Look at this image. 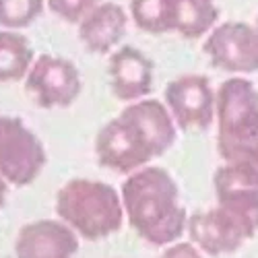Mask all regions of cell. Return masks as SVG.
I'll use <instances>...</instances> for the list:
<instances>
[{
  "instance_id": "obj_1",
  "label": "cell",
  "mask_w": 258,
  "mask_h": 258,
  "mask_svg": "<svg viewBox=\"0 0 258 258\" xmlns=\"http://www.w3.org/2000/svg\"><path fill=\"white\" fill-rule=\"evenodd\" d=\"M178 141V126L159 99L145 97L105 122L95 135V157L101 167L131 176L165 155Z\"/></svg>"
},
{
  "instance_id": "obj_2",
  "label": "cell",
  "mask_w": 258,
  "mask_h": 258,
  "mask_svg": "<svg viewBox=\"0 0 258 258\" xmlns=\"http://www.w3.org/2000/svg\"><path fill=\"white\" fill-rule=\"evenodd\" d=\"M126 221L139 238L155 248H165L186 231L188 217L180 186L165 167L147 165L126 176L120 186Z\"/></svg>"
},
{
  "instance_id": "obj_3",
  "label": "cell",
  "mask_w": 258,
  "mask_h": 258,
  "mask_svg": "<svg viewBox=\"0 0 258 258\" xmlns=\"http://www.w3.org/2000/svg\"><path fill=\"white\" fill-rule=\"evenodd\" d=\"M215 126L223 163L258 165V89L248 77H229L215 89Z\"/></svg>"
},
{
  "instance_id": "obj_4",
  "label": "cell",
  "mask_w": 258,
  "mask_h": 258,
  "mask_svg": "<svg viewBox=\"0 0 258 258\" xmlns=\"http://www.w3.org/2000/svg\"><path fill=\"white\" fill-rule=\"evenodd\" d=\"M54 209L81 240L101 242L124 225L120 190L112 184L89 178H73L58 188Z\"/></svg>"
},
{
  "instance_id": "obj_5",
  "label": "cell",
  "mask_w": 258,
  "mask_h": 258,
  "mask_svg": "<svg viewBox=\"0 0 258 258\" xmlns=\"http://www.w3.org/2000/svg\"><path fill=\"white\" fill-rule=\"evenodd\" d=\"M48 163L44 143L19 116L0 112V176L9 186L25 188Z\"/></svg>"
},
{
  "instance_id": "obj_6",
  "label": "cell",
  "mask_w": 258,
  "mask_h": 258,
  "mask_svg": "<svg viewBox=\"0 0 258 258\" xmlns=\"http://www.w3.org/2000/svg\"><path fill=\"white\" fill-rule=\"evenodd\" d=\"M163 103L178 131L205 133L215 124V89L201 73H186L165 85Z\"/></svg>"
},
{
  "instance_id": "obj_7",
  "label": "cell",
  "mask_w": 258,
  "mask_h": 258,
  "mask_svg": "<svg viewBox=\"0 0 258 258\" xmlns=\"http://www.w3.org/2000/svg\"><path fill=\"white\" fill-rule=\"evenodd\" d=\"M203 52L215 69L235 77L258 73V33L244 21L219 23L203 44Z\"/></svg>"
},
{
  "instance_id": "obj_8",
  "label": "cell",
  "mask_w": 258,
  "mask_h": 258,
  "mask_svg": "<svg viewBox=\"0 0 258 258\" xmlns=\"http://www.w3.org/2000/svg\"><path fill=\"white\" fill-rule=\"evenodd\" d=\"M25 89L33 95L39 107L56 110V107H71L79 99L83 81L73 60L41 54L35 56L25 77Z\"/></svg>"
},
{
  "instance_id": "obj_9",
  "label": "cell",
  "mask_w": 258,
  "mask_h": 258,
  "mask_svg": "<svg viewBox=\"0 0 258 258\" xmlns=\"http://www.w3.org/2000/svg\"><path fill=\"white\" fill-rule=\"evenodd\" d=\"M217 207L258 233V165L223 163L213 176Z\"/></svg>"
},
{
  "instance_id": "obj_10",
  "label": "cell",
  "mask_w": 258,
  "mask_h": 258,
  "mask_svg": "<svg viewBox=\"0 0 258 258\" xmlns=\"http://www.w3.org/2000/svg\"><path fill=\"white\" fill-rule=\"evenodd\" d=\"M186 231L190 242L205 256H225L238 252L246 242L254 238V231L246 227L231 213L215 205L207 211H197L188 217Z\"/></svg>"
},
{
  "instance_id": "obj_11",
  "label": "cell",
  "mask_w": 258,
  "mask_h": 258,
  "mask_svg": "<svg viewBox=\"0 0 258 258\" xmlns=\"http://www.w3.org/2000/svg\"><path fill=\"white\" fill-rule=\"evenodd\" d=\"M155 64L145 52L135 46H120L107 60V79L116 99L135 103L151 95Z\"/></svg>"
},
{
  "instance_id": "obj_12",
  "label": "cell",
  "mask_w": 258,
  "mask_h": 258,
  "mask_svg": "<svg viewBox=\"0 0 258 258\" xmlns=\"http://www.w3.org/2000/svg\"><path fill=\"white\" fill-rule=\"evenodd\" d=\"M81 238L60 219H35L25 223L15 238L17 258H75Z\"/></svg>"
},
{
  "instance_id": "obj_13",
  "label": "cell",
  "mask_w": 258,
  "mask_h": 258,
  "mask_svg": "<svg viewBox=\"0 0 258 258\" xmlns=\"http://www.w3.org/2000/svg\"><path fill=\"white\" fill-rule=\"evenodd\" d=\"M77 27L85 50L97 56H110L122 46L128 27V15L118 3H101Z\"/></svg>"
},
{
  "instance_id": "obj_14",
  "label": "cell",
  "mask_w": 258,
  "mask_h": 258,
  "mask_svg": "<svg viewBox=\"0 0 258 258\" xmlns=\"http://www.w3.org/2000/svg\"><path fill=\"white\" fill-rule=\"evenodd\" d=\"M174 33L184 39H203L219 25V7L215 0H171Z\"/></svg>"
},
{
  "instance_id": "obj_15",
  "label": "cell",
  "mask_w": 258,
  "mask_h": 258,
  "mask_svg": "<svg viewBox=\"0 0 258 258\" xmlns=\"http://www.w3.org/2000/svg\"><path fill=\"white\" fill-rule=\"evenodd\" d=\"M35 52L27 35L21 31L0 29V83L25 81Z\"/></svg>"
},
{
  "instance_id": "obj_16",
  "label": "cell",
  "mask_w": 258,
  "mask_h": 258,
  "mask_svg": "<svg viewBox=\"0 0 258 258\" xmlns=\"http://www.w3.org/2000/svg\"><path fill=\"white\" fill-rule=\"evenodd\" d=\"M131 17L135 25L145 33H174L171 0H131Z\"/></svg>"
},
{
  "instance_id": "obj_17",
  "label": "cell",
  "mask_w": 258,
  "mask_h": 258,
  "mask_svg": "<svg viewBox=\"0 0 258 258\" xmlns=\"http://www.w3.org/2000/svg\"><path fill=\"white\" fill-rule=\"evenodd\" d=\"M44 13V0H0V27L21 31Z\"/></svg>"
},
{
  "instance_id": "obj_18",
  "label": "cell",
  "mask_w": 258,
  "mask_h": 258,
  "mask_svg": "<svg viewBox=\"0 0 258 258\" xmlns=\"http://www.w3.org/2000/svg\"><path fill=\"white\" fill-rule=\"evenodd\" d=\"M101 3L103 0H46L52 15H56L64 23H71V25H79Z\"/></svg>"
},
{
  "instance_id": "obj_19",
  "label": "cell",
  "mask_w": 258,
  "mask_h": 258,
  "mask_svg": "<svg viewBox=\"0 0 258 258\" xmlns=\"http://www.w3.org/2000/svg\"><path fill=\"white\" fill-rule=\"evenodd\" d=\"M159 258H205V254L192 242H174L165 246Z\"/></svg>"
},
{
  "instance_id": "obj_20",
  "label": "cell",
  "mask_w": 258,
  "mask_h": 258,
  "mask_svg": "<svg viewBox=\"0 0 258 258\" xmlns=\"http://www.w3.org/2000/svg\"><path fill=\"white\" fill-rule=\"evenodd\" d=\"M9 182L3 178V176H0V211H3L5 209V203H7V197H9Z\"/></svg>"
},
{
  "instance_id": "obj_21",
  "label": "cell",
  "mask_w": 258,
  "mask_h": 258,
  "mask_svg": "<svg viewBox=\"0 0 258 258\" xmlns=\"http://www.w3.org/2000/svg\"><path fill=\"white\" fill-rule=\"evenodd\" d=\"M254 29H256V33H258V15H256V23H254Z\"/></svg>"
}]
</instances>
